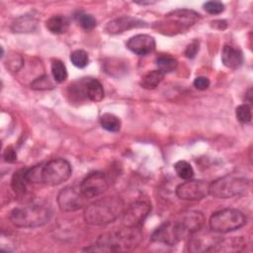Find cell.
I'll list each match as a JSON object with an SVG mask.
<instances>
[{"instance_id": "20", "label": "cell", "mask_w": 253, "mask_h": 253, "mask_svg": "<svg viewBox=\"0 0 253 253\" xmlns=\"http://www.w3.org/2000/svg\"><path fill=\"white\" fill-rule=\"evenodd\" d=\"M85 92L88 100L100 102L104 98V88L101 82L96 78H85Z\"/></svg>"}, {"instance_id": "10", "label": "cell", "mask_w": 253, "mask_h": 253, "mask_svg": "<svg viewBox=\"0 0 253 253\" xmlns=\"http://www.w3.org/2000/svg\"><path fill=\"white\" fill-rule=\"evenodd\" d=\"M151 211V205L146 201H136L123 212L122 221L126 227H140Z\"/></svg>"}, {"instance_id": "32", "label": "cell", "mask_w": 253, "mask_h": 253, "mask_svg": "<svg viewBox=\"0 0 253 253\" xmlns=\"http://www.w3.org/2000/svg\"><path fill=\"white\" fill-rule=\"evenodd\" d=\"M204 9L209 14L217 15L224 11V5L219 1H208L204 4Z\"/></svg>"}, {"instance_id": "3", "label": "cell", "mask_w": 253, "mask_h": 253, "mask_svg": "<svg viewBox=\"0 0 253 253\" xmlns=\"http://www.w3.org/2000/svg\"><path fill=\"white\" fill-rule=\"evenodd\" d=\"M125 211V203L118 196L105 197L88 205L84 211V220L91 225H106L114 222Z\"/></svg>"}, {"instance_id": "34", "label": "cell", "mask_w": 253, "mask_h": 253, "mask_svg": "<svg viewBox=\"0 0 253 253\" xmlns=\"http://www.w3.org/2000/svg\"><path fill=\"white\" fill-rule=\"evenodd\" d=\"M210 85H211L210 79L205 76H199V77L195 78V80H194V86L198 90H201V91L208 89L210 87Z\"/></svg>"}, {"instance_id": "29", "label": "cell", "mask_w": 253, "mask_h": 253, "mask_svg": "<svg viewBox=\"0 0 253 253\" xmlns=\"http://www.w3.org/2000/svg\"><path fill=\"white\" fill-rule=\"evenodd\" d=\"M76 21L77 23L84 29V30H92L96 27L97 25V21L96 19L90 15V14H86V13H82V12H79L76 16Z\"/></svg>"}, {"instance_id": "36", "label": "cell", "mask_w": 253, "mask_h": 253, "mask_svg": "<svg viewBox=\"0 0 253 253\" xmlns=\"http://www.w3.org/2000/svg\"><path fill=\"white\" fill-rule=\"evenodd\" d=\"M3 157H4V160L6 162L12 163V162H15L17 160V153H16L15 149L12 146H7L4 153H3Z\"/></svg>"}, {"instance_id": "26", "label": "cell", "mask_w": 253, "mask_h": 253, "mask_svg": "<svg viewBox=\"0 0 253 253\" xmlns=\"http://www.w3.org/2000/svg\"><path fill=\"white\" fill-rule=\"evenodd\" d=\"M51 74L53 76V79L57 83H62L67 79L68 73L65 64L59 60V59H54L51 62Z\"/></svg>"}, {"instance_id": "4", "label": "cell", "mask_w": 253, "mask_h": 253, "mask_svg": "<svg viewBox=\"0 0 253 253\" xmlns=\"http://www.w3.org/2000/svg\"><path fill=\"white\" fill-rule=\"evenodd\" d=\"M52 216L51 209L43 204H30L10 212V220L17 227L35 228L46 224Z\"/></svg>"}, {"instance_id": "33", "label": "cell", "mask_w": 253, "mask_h": 253, "mask_svg": "<svg viewBox=\"0 0 253 253\" xmlns=\"http://www.w3.org/2000/svg\"><path fill=\"white\" fill-rule=\"evenodd\" d=\"M23 63H24V61H23V58L21 57V55L15 54V55H13L12 58L8 59L7 67L9 69H11L12 71H18L22 67Z\"/></svg>"}, {"instance_id": "11", "label": "cell", "mask_w": 253, "mask_h": 253, "mask_svg": "<svg viewBox=\"0 0 253 253\" xmlns=\"http://www.w3.org/2000/svg\"><path fill=\"white\" fill-rule=\"evenodd\" d=\"M210 183L203 180H187L176 188V195L184 201H198L209 195Z\"/></svg>"}, {"instance_id": "12", "label": "cell", "mask_w": 253, "mask_h": 253, "mask_svg": "<svg viewBox=\"0 0 253 253\" xmlns=\"http://www.w3.org/2000/svg\"><path fill=\"white\" fill-rule=\"evenodd\" d=\"M200 18H201L200 14L192 10H187V9L175 10L169 13L168 15H166L167 24H165V26H167L169 30L172 31L173 33L180 32L194 25Z\"/></svg>"}, {"instance_id": "17", "label": "cell", "mask_w": 253, "mask_h": 253, "mask_svg": "<svg viewBox=\"0 0 253 253\" xmlns=\"http://www.w3.org/2000/svg\"><path fill=\"white\" fill-rule=\"evenodd\" d=\"M243 53L240 49L231 45H224L221 51V61L224 66L230 69H237L243 63Z\"/></svg>"}, {"instance_id": "31", "label": "cell", "mask_w": 253, "mask_h": 253, "mask_svg": "<svg viewBox=\"0 0 253 253\" xmlns=\"http://www.w3.org/2000/svg\"><path fill=\"white\" fill-rule=\"evenodd\" d=\"M31 88L36 89V90H46V89L53 88V84L50 82L48 76L42 75V76L35 79L31 83Z\"/></svg>"}, {"instance_id": "21", "label": "cell", "mask_w": 253, "mask_h": 253, "mask_svg": "<svg viewBox=\"0 0 253 253\" xmlns=\"http://www.w3.org/2000/svg\"><path fill=\"white\" fill-rule=\"evenodd\" d=\"M46 29L54 35H61L67 32L69 28V20L63 15H53L45 22Z\"/></svg>"}, {"instance_id": "16", "label": "cell", "mask_w": 253, "mask_h": 253, "mask_svg": "<svg viewBox=\"0 0 253 253\" xmlns=\"http://www.w3.org/2000/svg\"><path fill=\"white\" fill-rule=\"evenodd\" d=\"M178 221L186 234H192L203 228L205 224V216L201 211H190L184 212Z\"/></svg>"}, {"instance_id": "13", "label": "cell", "mask_w": 253, "mask_h": 253, "mask_svg": "<svg viewBox=\"0 0 253 253\" xmlns=\"http://www.w3.org/2000/svg\"><path fill=\"white\" fill-rule=\"evenodd\" d=\"M219 239L217 235L210 232H202L200 229L191 234L188 249L191 252L211 251Z\"/></svg>"}, {"instance_id": "24", "label": "cell", "mask_w": 253, "mask_h": 253, "mask_svg": "<svg viewBox=\"0 0 253 253\" xmlns=\"http://www.w3.org/2000/svg\"><path fill=\"white\" fill-rule=\"evenodd\" d=\"M101 126L111 132H117L121 129L122 123L119 117L111 113H105L100 117Z\"/></svg>"}, {"instance_id": "30", "label": "cell", "mask_w": 253, "mask_h": 253, "mask_svg": "<svg viewBox=\"0 0 253 253\" xmlns=\"http://www.w3.org/2000/svg\"><path fill=\"white\" fill-rule=\"evenodd\" d=\"M236 119L242 124H249L252 121V112L250 105H239L235 110Z\"/></svg>"}, {"instance_id": "35", "label": "cell", "mask_w": 253, "mask_h": 253, "mask_svg": "<svg viewBox=\"0 0 253 253\" xmlns=\"http://www.w3.org/2000/svg\"><path fill=\"white\" fill-rule=\"evenodd\" d=\"M199 46H200V43L198 41H193L190 44H188V46L186 47V50H185V55L188 57V58H194L196 56V54L198 53L199 51Z\"/></svg>"}, {"instance_id": "1", "label": "cell", "mask_w": 253, "mask_h": 253, "mask_svg": "<svg viewBox=\"0 0 253 253\" xmlns=\"http://www.w3.org/2000/svg\"><path fill=\"white\" fill-rule=\"evenodd\" d=\"M142 240L139 227H126L101 234L96 243L84 248V251L126 252L135 249Z\"/></svg>"}, {"instance_id": "6", "label": "cell", "mask_w": 253, "mask_h": 253, "mask_svg": "<svg viewBox=\"0 0 253 253\" xmlns=\"http://www.w3.org/2000/svg\"><path fill=\"white\" fill-rule=\"evenodd\" d=\"M210 228L214 233H227L242 227L246 217L236 209H223L213 212L210 217Z\"/></svg>"}, {"instance_id": "15", "label": "cell", "mask_w": 253, "mask_h": 253, "mask_svg": "<svg viewBox=\"0 0 253 253\" xmlns=\"http://www.w3.org/2000/svg\"><path fill=\"white\" fill-rule=\"evenodd\" d=\"M146 26V23L140 19L130 16H122L110 21L106 25L105 30L107 33L115 35L133 28H144Z\"/></svg>"}, {"instance_id": "37", "label": "cell", "mask_w": 253, "mask_h": 253, "mask_svg": "<svg viewBox=\"0 0 253 253\" xmlns=\"http://www.w3.org/2000/svg\"><path fill=\"white\" fill-rule=\"evenodd\" d=\"M252 103V89H249L246 93H245V103L247 105H250Z\"/></svg>"}, {"instance_id": "25", "label": "cell", "mask_w": 253, "mask_h": 253, "mask_svg": "<svg viewBox=\"0 0 253 253\" xmlns=\"http://www.w3.org/2000/svg\"><path fill=\"white\" fill-rule=\"evenodd\" d=\"M155 64L158 70L161 71L163 74H165V73H170L174 71L178 66V61L176 58H174L171 55L163 54V55H159L155 59Z\"/></svg>"}, {"instance_id": "27", "label": "cell", "mask_w": 253, "mask_h": 253, "mask_svg": "<svg viewBox=\"0 0 253 253\" xmlns=\"http://www.w3.org/2000/svg\"><path fill=\"white\" fill-rule=\"evenodd\" d=\"M174 169L178 177L184 180H190L194 176V169L191 164L185 160H179L174 164Z\"/></svg>"}, {"instance_id": "14", "label": "cell", "mask_w": 253, "mask_h": 253, "mask_svg": "<svg viewBox=\"0 0 253 253\" xmlns=\"http://www.w3.org/2000/svg\"><path fill=\"white\" fill-rule=\"evenodd\" d=\"M156 42L153 37L145 34H138L131 37L127 42L126 47L137 55H146L155 49Z\"/></svg>"}, {"instance_id": "19", "label": "cell", "mask_w": 253, "mask_h": 253, "mask_svg": "<svg viewBox=\"0 0 253 253\" xmlns=\"http://www.w3.org/2000/svg\"><path fill=\"white\" fill-rule=\"evenodd\" d=\"M246 247V241L242 237H231L219 239L211 251L234 252L241 251Z\"/></svg>"}, {"instance_id": "8", "label": "cell", "mask_w": 253, "mask_h": 253, "mask_svg": "<svg viewBox=\"0 0 253 253\" xmlns=\"http://www.w3.org/2000/svg\"><path fill=\"white\" fill-rule=\"evenodd\" d=\"M86 199L82 194L80 187H65L57 195V205L61 211H75L82 209L85 204Z\"/></svg>"}, {"instance_id": "9", "label": "cell", "mask_w": 253, "mask_h": 253, "mask_svg": "<svg viewBox=\"0 0 253 253\" xmlns=\"http://www.w3.org/2000/svg\"><path fill=\"white\" fill-rule=\"evenodd\" d=\"M109 187V179L105 173L94 171L89 173L81 182L80 190L86 199H93L102 195Z\"/></svg>"}, {"instance_id": "7", "label": "cell", "mask_w": 253, "mask_h": 253, "mask_svg": "<svg viewBox=\"0 0 253 253\" xmlns=\"http://www.w3.org/2000/svg\"><path fill=\"white\" fill-rule=\"evenodd\" d=\"M185 235L186 233L178 220L167 221L162 223L153 231L151 235V241L162 245L174 246Z\"/></svg>"}, {"instance_id": "18", "label": "cell", "mask_w": 253, "mask_h": 253, "mask_svg": "<svg viewBox=\"0 0 253 253\" xmlns=\"http://www.w3.org/2000/svg\"><path fill=\"white\" fill-rule=\"evenodd\" d=\"M39 24V20L34 15H22L14 20L11 29L14 33H32Z\"/></svg>"}, {"instance_id": "2", "label": "cell", "mask_w": 253, "mask_h": 253, "mask_svg": "<svg viewBox=\"0 0 253 253\" xmlns=\"http://www.w3.org/2000/svg\"><path fill=\"white\" fill-rule=\"evenodd\" d=\"M72 175L71 164L63 158H53L44 164L35 165L26 170L29 184H44L47 186L60 185Z\"/></svg>"}, {"instance_id": "5", "label": "cell", "mask_w": 253, "mask_h": 253, "mask_svg": "<svg viewBox=\"0 0 253 253\" xmlns=\"http://www.w3.org/2000/svg\"><path fill=\"white\" fill-rule=\"evenodd\" d=\"M249 180L243 176L227 174L209 185V195L217 199H230L241 196L249 188Z\"/></svg>"}, {"instance_id": "28", "label": "cell", "mask_w": 253, "mask_h": 253, "mask_svg": "<svg viewBox=\"0 0 253 253\" xmlns=\"http://www.w3.org/2000/svg\"><path fill=\"white\" fill-rule=\"evenodd\" d=\"M70 60L74 66H76L78 68H84L88 65L89 56L85 50L76 49L71 52Z\"/></svg>"}, {"instance_id": "23", "label": "cell", "mask_w": 253, "mask_h": 253, "mask_svg": "<svg viewBox=\"0 0 253 253\" xmlns=\"http://www.w3.org/2000/svg\"><path fill=\"white\" fill-rule=\"evenodd\" d=\"M163 78H164V74L161 71H159L158 69L151 70L141 77L140 86L147 90L154 89L161 83Z\"/></svg>"}, {"instance_id": "22", "label": "cell", "mask_w": 253, "mask_h": 253, "mask_svg": "<svg viewBox=\"0 0 253 253\" xmlns=\"http://www.w3.org/2000/svg\"><path fill=\"white\" fill-rule=\"evenodd\" d=\"M26 170L27 168H22L18 170L14 173L11 180L12 189L18 196H23L27 193V186L29 182L26 178Z\"/></svg>"}]
</instances>
